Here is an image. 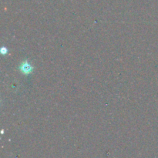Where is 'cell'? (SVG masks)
<instances>
[{"label":"cell","instance_id":"cell-1","mask_svg":"<svg viewBox=\"0 0 158 158\" xmlns=\"http://www.w3.org/2000/svg\"><path fill=\"white\" fill-rule=\"evenodd\" d=\"M21 69L25 73H29L32 70V68L30 65L28 64V63H23V65L21 66Z\"/></svg>","mask_w":158,"mask_h":158}]
</instances>
